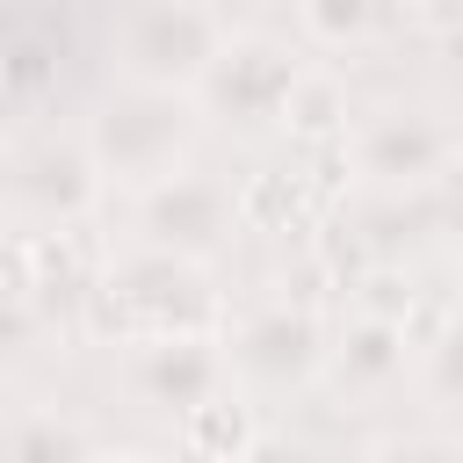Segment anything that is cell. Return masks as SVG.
I'll list each match as a JSON object with an SVG mask.
<instances>
[{
	"label": "cell",
	"mask_w": 463,
	"mask_h": 463,
	"mask_svg": "<svg viewBox=\"0 0 463 463\" xmlns=\"http://www.w3.org/2000/svg\"><path fill=\"white\" fill-rule=\"evenodd\" d=\"M87 333L137 347V340H188V333H232V326H224V297L203 260L130 239L101 260V282L87 297Z\"/></svg>",
	"instance_id": "obj_1"
},
{
	"label": "cell",
	"mask_w": 463,
	"mask_h": 463,
	"mask_svg": "<svg viewBox=\"0 0 463 463\" xmlns=\"http://www.w3.org/2000/svg\"><path fill=\"white\" fill-rule=\"evenodd\" d=\"M94 166L109 174V188H159L174 174L195 166V137H203V109L195 94H152V87H109L87 123H80Z\"/></svg>",
	"instance_id": "obj_2"
},
{
	"label": "cell",
	"mask_w": 463,
	"mask_h": 463,
	"mask_svg": "<svg viewBox=\"0 0 463 463\" xmlns=\"http://www.w3.org/2000/svg\"><path fill=\"white\" fill-rule=\"evenodd\" d=\"M232 14L210 0H145L109 22V65L116 87H152V94H195L232 43Z\"/></svg>",
	"instance_id": "obj_3"
},
{
	"label": "cell",
	"mask_w": 463,
	"mask_h": 463,
	"mask_svg": "<svg viewBox=\"0 0 463 463\" xmlns=\"http://www.w3.org/2000/svg\"><path fill=\"white\" fill-rule=\"evenodd\" d=\"M311 65H318V58H311L289 29H275V22H239L232 43L217 51L210 80L195 87V109H203V123H232V130H282L289 94H297V80H304Z\"/></svg>",
	"instance_id": "obj_4"
},
{
	"label": "cell",
	"mask_w": 463,
	"mask_h": 463,
	"mask_svg": "<svg viewBox=\"0 0 463 463\" xmlns=\"http://www.w3.org/2000/svg\"><path fill=\"white\" fill-rule=\"evenodd\" d=\"M109 195V174L94 166L80 130H36L7 145V232H80Z\"/></svg>",
	"instance_id": "obj_5"
},
{
	"label": "cell",
	"mask_w": 463,
	"mask_h": 463,
	"mask_svg": "<svg viewBox=\"0 0 463 463\" xmlns=\"http://www.w3.org/2000/svg\"><path fill=\"white\" fill-rule=\"evenodd\" d=\"M232 347V376L260 383V391H297L311 376H326V354H333V326L311 297H260L253 311L232 318L224 333Z\"/></svg>",
	"instance_id": "obj_6"
},
{
	"label": "cell",
	"mask_w": 463,
	"mask_h": 463,
	"mask_svg": "<svg viewBox=\"0 0 463 463\" xmlns=\"http://www.w3.org/2000/svg\"><path fill=\"white\" fill-rule=\"evenodd\" d=\"M463 159V145H456V130L434 116V109H420V101H383V109H369L354 130H347V166H354V181H376V188H391V195H420L434 174H449Z\"/></svg>",
	"instance_id": "obj_7"
},
{
	"label": "cell",
	"mask_w": 463,
	"mask_h": 463,
	"mask_svg": "<svg viewBox=\"0 0 463 463\" xmlns=\"http://www.w3.org/2000/svg\"><path fill=\"white\" fill-rule=\"evenodd\" d=\"M116 383L130 405L188 420L232 391V347L224 333H188V340H137L116 354Z\"/></svg>",
	"instance_id": "obj_8"
},
{
	"label": "cell",
	"mask_w": 463,
	"mask_h": 463,
	"mask_svg": "<svg viewBox=\"0 0 463 463\" xmlns=\"http://www.w3.org/2000/svg\"><path fill=\"white\" fill-rule=\"evenodd\" d=\"M130 217H137V239L145 246L181 253V260H203V268L232 246V232H246L239 224V195L217 174H203V166H188V174L130 195Z\"/></svg>",
	"instance_id": "obj_9"
},
{
	"label": "cell",
	"mask_w": 463,
	"mask_h": 463,
	"mask_svg": "<svg viewBox=\"0 0 463 463\" xmlns=\"http://www.w3.org/2000/svg\"><path fill=\"white\" fill-rule=\"evenodd\" d=\"M412 369H420V340H412V326L362 318V311H347V318L333 326V354H326V391H333V398H347V405H376V398H391Z\"/></svg>",
	"instance_id": "obj_10"
},
{
	"label": "cell",
	"mask_w": 463,
	"mask_h": 463,
	"mask_svg": "<svg viewBox=\"0 0 463 463\" xmlns=\"http://www.w3.org/2000/svg\"><path fill=\"white\" fill-rule=\"evenodd\" d=\"M101 441L80 412L51 405V398H14L7 427H0V463H94Z\"/></svg>",
	"instance_id": "obj_11"
},
{
	"label": "cell",
	"mask_w": 463,
	"mask_h": 463,
	"mask_svg": "<svg viewBox=\"0 0 463 463\" xmlns=\"http://www.w3.org/2000/svg\"><path fill=\"white\" fill-rule=\"evenodd\" d=\"M391 29H405V14H391V7H376V0H304V7L289 14V36H297L304 51H318V58H362V51H376Z\"/></svg>",
	"instance_id": "obj_12"
},
{
	"label": "cell",
	"mask_w": 463,
	"mask_h": 463,
	"mask_svg": "<svg viewBox=\"0 0 463 463\" xmlns=\"http://www.w3.org/2000/svg\"><path fill=\"white\" fill-rule=\"evenodd\" d=\"M58 58H65V22L51 7L7 14V29H0V80H7V101L14 109L43 101V87L58 80Z\"/></svg>",
	"instance_id": "obj_13"
},
{
	"label": "cell",
	"mask_w": 463,
	"mask_h": 463,
	"mask_svg": "<svg viewBox=\"0 0 463 463\" xmlns=\"http://www.w3.org/2000/svg\"><path fill=\"white\" fill-rule=\"evenodd\" d=\"M260 441H268V434H260V420H253V405H246L239 391H224L217 405H203V412L181 420V449H188L195 463H246Z\"/></svg>",
	"instance_id": "obj_14"
},
{
	"label": "cell",
	"mask_w": 463,
	"mask_h": 463,
	"mask_svg": "<svg viewBox=\"0 0 463 463\" xmlns=\"http://www.w3.org/2000/svg\"><path fill=\"white\" fill-rule=\"evenodd\" d=\"M282 130L289 137H304V145H347V80L333 72V65H311L304 80H297V94H289V116H282Z\"/></svg>",
	"instance_id": "obj_15"
},
{
	"label": "cell",
	"mask_w": 463,
	"mask_h": 463,
	"mask_svg": "<svg viewBox=\"0 0 463 463\" xmlns=\"http://www.w3.org/2000/svg\"><path fill=\"white\" fill-rule=\"evenodd\" d=\"M420 398L434 412H463V311H449L427 340H420V369H412Z\"/></svg>",
	"instance_id": "obj_16"
},
{
	"label": "cell",
	"mask_w": 463,
	"mask_h": 463,
	"mask_svg": "<svg viewBox=\"0 0 463 463\" xmlns=\"http://www.w3.org/2000/svg\"><path fill=\"white\" fill-rule=\"evenodd\" d=\"M311 217V181L304 174H253L239 188V224L246 232H297Z\"/></svg>",
	"instance_id": "obj_17"
},
{
	"label": "cell",
	"mask_w": 463,
	"mask_h": 463,
	"mask_svg": "<svg viewBox=\"0 0 463 463\" xmlns=\"http://www.w3.org/2000/svg\"><path fill=\"white\" fill-rule=\"evenodd\" d=\"M354 311H362V318L412 326V311H420V297H412V275H405V268H369V275L354 282Z\"/></svg>",
	"instance_id": "obj_18"
},
{
	"label": "cell",
	"mask_w": 463,
	"mask_h": 463,
	"mask_svg": "<svg viewBox=\"0 0 463 463\" xmlns=\"http://www.w3.org/2000/svg\"><path fill=\"white\" fill-rule=\"evenodd\" d=\"M420 210H427V239H463V159L420 188Z\"/></svg>",
	"instance_id": "obj_19"
},
{
	"label": "cell",
	"mask_w": 463,
	"mask_h": 463,
	"mask_svg": "<svg viewBox=\"0 0 463 463\" xmlns=\"http://www.w3.org/2000/svg\"><path fill=\"white\" fill-rule=\"evenodd\" d=\"M362 463H463V441H449V434H391Z\"/></svg>",
	"instance_id": "obj_20"
},
{
	"label": "cell",
	"mask_w": 463,
	"mask_h": 463,
	"mask_svg": "<svg viewBox=\"0 0 463 463\" xmlns=\"http://www.w3.org/2000/svg\"><path fill=\"white\" fill-rule=\"evenodd\" d=\"M405 29H420L427 43H441L449 58H463V0H434V7H405Z\"/></svg>",
	"instance_id": "obj_21"
},
{
	"label": "cell",
	"mask_w": 463,
	"mask_h": 463,
	"mask_svg": "<svg viewBox=\"0 0 463 463\" xmlns=\"http://www.w3.org/2000/svg\"><path fill=\"white\" fill-rule=\"evenodd\" d=\"M246 463H311V456H304V449H289V441H260Z\"/></svg>",
	"instance_id": "obj_22"
},
{
	"label": "cell",
	"mask_w": 463,
	"mask_h": 463,
	"mask_svg": "<svg viewBox=\"0 0 463 463\" xmlns=\"http://www.w3.org/2000/svg\"><path fill=\"white\" fill-rule=\"evenodd\" d=\"M94 463H159V456H152V449H130V441H116V449H101Z\"/></svg>",
	"instance_id": "obj_23"
}]
</instances>
